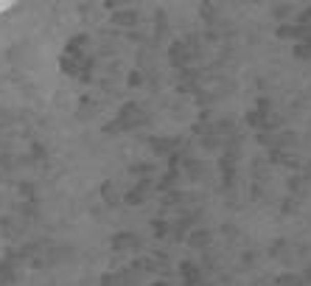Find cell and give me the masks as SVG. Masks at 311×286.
Listing matches in <instances>:
<instances>
[{
  "mask_svg": "<svg viewBox=\"0 0 311 286\" xmlns=\"http://www.w3.org/2000/svg\"><path fill=\"white\" fill-rule=\"evenodd\" d=\"M17 3H20V0H0V14H6L9 9H14Z\"/></svg>",
  "mask_w": 311,
  "mask_h": 286,
  "instance_id": "6da1fadb",
  "label": "cell"
}]
</instances>
